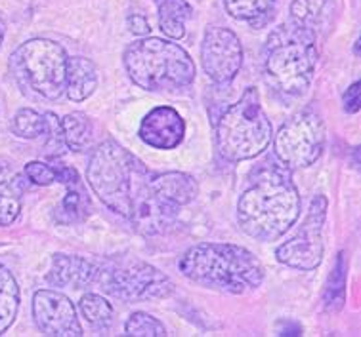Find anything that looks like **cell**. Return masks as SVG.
I'll use <instances>...</instances> for the list:
<instances>
[{"instance_id": "1", "label": "cell", "mask_w": 361, "mask_h": 337, "mask_svg": "<svg viewBox=\"0 0 361 337\" xmlns=\"http://www.w3.org/2000/svg\"><path fill=\"white\" fill-rule=\"evenodd\" d=\"M86 179L105 208L130 221L142 234H163L176 223L180 210L153 193L152 172L115 139L96 145L86 166Z\"/></svg>"}, {"instance_id": "2", "label": "cell", "mask_w": 361, "mask_h": 337, "mask_svg": "<svg viewBox=\"0 0 361 337\" xmlns=\"http://www.w3.org/2000/svg\"><path fill=\"white\" fill-rule=\"evenodd\" d=\"M300 195L290 170L277 158H266L252 170L237 202V223L260 242L281 239L300 215Z\"/></svg>"}, {"instance_id": "3", "label": "cell", "mask_w": 361, "mask_h": 337, "mask_svg": "<svg viewBox=\"0 0 361 337\" xmlns=\"http://www.w3.org/2000/svg\"><path fill=\"white\" fill-rule=\"evenodd\" d=\"M178 269L195 284L224 293H245L264 282V267L255 253L228 242H204L190 248Z\"/></svg>"}, {"instance_id": "4", "label": "cell", "mask_w": 361, "mask_h": 337, "mask_svg": "<svg viewBox=\"0 0 361 337\" xmlns=\"http://www.w3.org/2000/svg\"><path fill=\"white\" fill-rule=\"evenodd\" d=\"M317 34L293 21L269 34L264 48V75L269 88L283 99L306 94L317 65Z\"/></svg>"}, {"instance_id": "5", "label": "cell", "mask_w": 361, "mask_h": 337, "mask_svg": "<svg viewBox=\"0 0 361 337\" xmlns=\"http://www.w3.org/2000/svg\"><path fill=\"white\" fill-rule=\"evenodd\" d=\"M123 63L136 86L147 91H174L195 80V63L176 42L145 37L125 50Z\"/></svg>"}, {"instance_id": "6", "label": "cell", "mask_w": 361, "mask_h": 337, "mask_svg": "<svg viewBox=\"0 0 361 337\" xmlns=\"http://www.w3.org/2000/svg\"><path fill=\"white\" fill-rule=\"evenodd\" d=\"M274 128L257 88H247L216 120V149L228 163L257 158L268 149Z\"/></svg>"}, {"instance_id": "7", "label": "cell", "mask_w": 361, "mask_h": 337, "mask_svg": "<svg viewBox=\"0 0 361 337\" xmlns=\"http://www.w3.org/2000/svg\"><path fill=\"white\" fill-rule=\"evenodd\" d=\"M10 71L23 91L56 101L66 91L67 53L50 39H31L10 56Z\"/></svg>"}, {"instance_id": "8", "label": "cell", "mask_w": 361, "mask_h": 337, "mask_svg": "<svg viewBox=\"0 0 361 337\" xmlns=\"http://www.w3.org/2000/svg\"><path fill=\"white\" fill-rule=\"evenodd\" d=\"M94 284L102 292L123 301L164 299L174 293V282L157 267L134 257H117L96 263Z\"/></svg>"}, {"instance_id": "9", "label": "cell", "mask_w": 361, "mask_h": 337, "mask_svg": "<svg viewBox=\"0 0 361 337\" xmlns=\"http://www.w3.org/2000/svg\"><path fill=\"white\" fill-rule=\"evenodd\" d=\"M325 149V122L314 107L298 110L283 124L274 139L276 158L289 170L308 168Z\"/></svg>"}, {"instance_id": "10", "label": "cell", "mask_w": 361, "mask_h": 337, "mask_svg": "<svg viewBox=\"0 0 361 337\" xmlns=\"http://www.w3.org/2000/svg\"><path fill=\"white\" fill-rule=\"evenodd\" d=\"M327 196H314L298 233L287 242H283L276 250V257L279 263L298 269V271H314L322 265L323 225L327 220Z\"/></svg>"}, {"instance_id": "11", "label": "cell", "mask_w": 361, "mask_h": 337, "mask_svg": "<svg viewBox=\"0 0 361 337\" xmlns=\"http://www.w3.org/2000/svg\"><path fill=\"white\" fill-rule=\"evenodd\" d=\"M201 63L214 84H231L243 67L239 37L228 27H209L201 42Z\"/></svg>"}, {"instance_id": "12", "label": "cell", "mask_w": 361, "mask_h": 337, "mask_svg": "<svg viewBox=\"0 0 361 337\" xmlns=\"http://www.w3.org/2000/svg\"><path fill=\"white\" fill-rule=\"evenodd\" d=\"M35 324L44 336L80 337L85 336L71 299L56 290H39L33 295Z\"/></svg>"}, {"instance_id": "13", "label": "cell", "mask_w": 361, "mask_h": 337, "mask_svg": "<svg viewBox=\"0 0 361 337\" xmlns=\"http://www.w3.org/2000/svg\"><path fill=\"white\" fill-rule=\"evenodd\" d=\"M140 139L153 149H176L185 136L184 118L172 107L161 105L144 117L140 124Z\"/></svg>"}, {"instance_id": "14", "label": "cell", "mask_w": 361, "mask_h": 337, "mask_svg": "<svg viewBox=\"0 0 361 337\" xmlns=\"http://www.w3.org/2000/svg\"><path fill=\"white\" fill-rule=\"evenodd\" d=\"M96 279V263L80 255L56 253L52 257V267L47 274L48 284L54 288H73L82 290L94 284Z\"/></svg>"}, {"instance_id": "15", "label": "cell", "mask_w": 361, "mask_h": 337, "mask_svg": "<svg viewBox=\"0 0 361 337\" xmlns=\"http://www.w3.org/2000/svg\"><path fill=\"white\" fill-rule=\"evenodd\" d=\"M153 193L174 208H184L195 201L199 195V185L195 177L184 172H164L152 174Z\"/></svg>"}, {"instance_id": "16", "label": "cell", "mask_w": 361, "mask_h": 337, "mask_svg": "<svg viewBox=\"0 0 361 337\" xmlns=\"http://www.w3.org/2000/svg\"><path fill=\"white\" fill-rule=\"evenodd\" d=\"M98 88V69L90 59L67 58L66 94L71 101H85Z\"/></svg>"}, {"instance_id": "17", "label": "cell", "mask_w": 361, "mask_h": 337, "mask_svg": "<svg viewBox=\"0 0 361 337\" xmlns=\"http://www.w3.org/2000/svg\"><path fill=\"white\" fill-rule=\"evenodd\" d=\"M23 183L12 168L0 164V227H8L21 212Z\"/></svg>"}, {"instance_id": "18", "label": "cell", "mask_w": 361, "mask_h": 337, "mask_svg": "<svg viewBox=\"0 0 361 337\" xmlns=\"http://www.w3.org/2000/svg\"><path fill=\"white\" fill-rule=\"evenodd\" d=\"M159 27L169 39L185 37V21L193 18V8L188 0H157Z\"/></svg>"}, {"instance_id": "19", "label": "cell", "mask_w": 361, "mask_h": 337, "mask_svg": "<svg viewBox=\"0 0 361 337\" xmlns=\"http://www.w3.org/2000/svg\"><path fill=\"white\" fill-rule=\"evenodd\" d=\"M289 12L293 23L308 27L317 33V29H322L331 21L333 2L331 0H293Z\"/></svg>"}, {"instance_id": "20", "label": "cell", "mask_w": 361, "mask_h": 337, "mask_svg": "<svg viewBox=\"0 0 361 337\" xmlns=\"http://www.w3.org/2000/svg\"><path fill=\"white\" fill-rule=\"evenodd\" d=\"M346 276H348V260L346 253L338 252L323 292V307L327 312H341L346 303Z\"/></svg>"}, {"instance_id": "21", "label": "cell", "mask_w": 361, "mask_h": 337, "mask_svg": "<svg viewBox=\"0 0 361 337\" xmlns=\"http://www.w3.org/2000/svg\"><path fill=\"white\" fill-rule=\"evenodd\" d=\"M277 0H224L226 12L239 21H249L252 27L266 25Z\"/></svg>"}, {"instance_id": "22", "label": "cell", "mask_w": 361, "mask_h": 337, "mask_svg": "<svg viewBox=\"0 0 361 337\" xmlns=\"http://www.w3.org/2000/svg\"><path fill=\"white\" fill-rule=\"evenodd\" d=\"M61 132L67 149L82 153L90 147L94 139V124L85 113H69L61 118Z\"/></svg>"}, {"instance_id": "23", "label": "cell", "mask_w": 361, "mask_h": 337, "mask_svg": "<svg viewBox=\"0 0 361 337\" xmlns=\"http://www.w3.org/2000/svg\"><path fill=\"white\" fill-rule=\"evenodd\" d=\"M20 311V286L10 269L0 263V336L13 324Z\"/></svg>"}, {"instance_id": "24", "label": "cell", "mask_w": 361, "mask_h": 337, "mask_svg": "<svg viewBox=\"0 0 361 337\" xmlns=\"http://www.w3.org/2000/svg\"><path fill=\"white\" fill-rule=\"evenodd\" d=\"M80 314L94 330L105 331L113 324V307L111 303L98 293H86L79 301Z\"/></svg>"}, {"instance_id": "25", "label": "cell", "mask_w": 361, "mask_h": 337, "mask_svg": "<svg viewBox=\"0 0 361 337\" xmlns=\"http://www.w3.org/2000/svg\"><path fill=\"white\" fill-rule=\"evenodd\" d=\"M67 195L59 206V215H61V221L66 223H75V221L85 220L88 212H90V201L88 196L85 195L82 191V185L79 182L67 183Z\"/></svg>"}, {"instance_id": "26", "label": "cell", "mask_w": 361, "mask_h": 337, "mask_svg": "<svg viewBox=\"0 0 361 337\" xmlns=\"http://www.w3.org/2000/svg\"><path fill=\"white\" fill-rule=\"evenodd\" d=\"M47 130V118L40 115L35 109H20L12 118V132L13 136L21 137V139H37V137L44 136Z\"/></svg>"}, {"instance_id": "27", "label": "cell", "mask_w": 361, "mask_h": 337, "mask_svg": "<svg viewBox=\"0 0 361 337\" xmlns=\"http://www.w3.org/2000/svg\"><path fill=\"white\" fill-rule=\"evenodd\" d=\"M125 333L134 337H164L166 336V328L153 314L136 311L132 312L130 318L126 320Z\"/></svg>"}, {"instance_id": "28", "label": "cell", "mask_w": 361, "mask_h": 337, "mask_svg": "<svg viewBox=\"0 0 361 337\" xmlns=\"http://www.w3.org/2000/svg\"><path fill=\"white\" fill-rule=\"evenodd\" d=\"M44 118H47V130H44V136H47V155L50 158H56L63 153L66 149V141H63V132H61V120L58 118L56 113H44Z\"/></svg>"}, {"instance_id": "29", "label": "cell", "mask_w": 361, "mask_h": 337, "mask_svg": "<svg viewBox=\"0 0 361 337\" xmlns=\"http://www.w3.org/2000/svg\"><path fill=\"white\" fill-rule=\"evenodd\" d=\"M25 177L35 185L47 187V185H52L56 182V166L33 160V163L25 164Z\"/></svg>"}, {"instance_id": "30", "label": "cell", "mask_w": 361, "mask_h": 337, "mask_svg": "<svg viewBox=\"0 0 361 337\" xmlns=\"http://www.w3.org/2000/svg\"><path fill=\"white\" fill-rule=\"evenodd\" d=\"M360 80H355L348 86V90L344 91L342 96V105H344V110L348 115H355L361 107V99H360Z\"/></svg>"}, {"instance_id": "31", "label": "cell", "mask_w": 361, "mask_h": 337, "mask_svg": "<svg viewBox=\"0 0 361 337\" xmlns=\"http://www.w3.org/2000/svg\"><path fill=\"white\" fill-rule=\"evenodd\" d=\"M128 27H130V31L134 34H140V37H145V34H149V21L145 20L144 15H140V13H132L130 18H128Z\"/></svg>"}, {"instance_id": "32", "label": "cell", "mask_w": 361, "mask_h": 337, "mask_svg": "<svg viewBox=\"0 0 361 337\" xmlns=\"http://www.w3.org/2000/svg\"><path fill=\"white\" fill-rule=\"evenodd\" d=\"M277 336H302V326L296 320H285L277 328Z\"/></svg>"}, {"instance_id": "33", "label": "cell", "mask_w": 361, "mask_h": 337, "mask_svg": "<svg viewBox=\"0 0 361 337\" xmlns=\"http://www.w3.org/2000/svg\"><path fill=\"white\" fill-rule=\"evenodd\" d=\"M4 33H6V25H4V21L0 18V44H2V40H4Z\"/></svg>"}]
</instances>
